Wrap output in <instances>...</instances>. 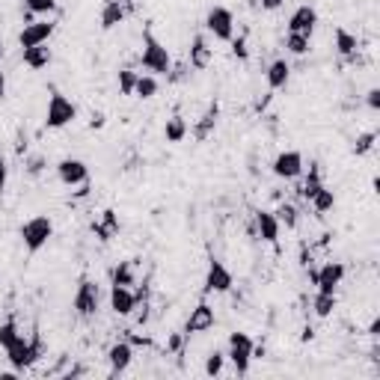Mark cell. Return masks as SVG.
<instances>
[{"label": "cell", "mask_w": 380, "mask_h": 380, "mask_svg": "<svg viewBox=\"0 0 380 380\" xmlns=\"http://www.w3.org/2000/svg\"><path fill=\"white\" fill-rule=\"evenodd\" d=\"M140 63L149 75H167L169 68H173V57L164 48V42L158 39L152 30H143V54H140Z\"/></svg>", "instance_id": "obj_1"}, {"label": "cell", "mask_w": 380, "mask_h": 380, "mask_svg": "<svg viewBox=\"0 0 380 380\" xmlns=\"http://www.w3.org/2000/svg\"><path fill=\"white\" fill-rule=\"evenodd\" d=\"M42 351H45V345H42V339L39 336H33V339L18 336L15 345L6 351V359H9V365H12L15 372H24V368H30L39 357H42Z\"/></svg>", "instance_id": "obj_2"}, {"label": "cell", "mask_w": 380, "mask_h": 380, "mask_svg": "<svg viewBox=\"0 0 380 380\" xmlns=\"http://www.w3.org/2000/svg\"><path fill=\"white\" fill-rule=\"evenodd\" d=\"M51 238H54V223H51V217H45V214L30 217L21 226V241L27 247V253H39Z\"/></svg>", "instance_id": "obj_3"}, {"label": "cell", "mask_w": 380, "mask_h": 380, "mask_svg": "<svg viewBox=\"0 0 380 380\" xmlns=\"http://www.w3.org/2000/svg\"><path fill=\"white\" fill-rule=\"evenodd\" d=\"M77 119V107L68 102L63 93H54L51 102H48V110H45V128H51V131H59V128L72 125Z\"/></svg>", "instance_id": "obj_4"}, {"label": "cell", "mask_w": 380, "mask_h": 380, "mask_svg": "<svg viewBox=\"0 0 380 380\" xmlns=\"http://www.w3.org/2000/svg\"><path fill=\"white\" fill-rule=\"evenodd\" d=\"M229 359L235 365V374L238 377H247L249 372V363H253V339L247 333H232L229 336Z\"/></svg>", "instance_id": "obj_5"}, {"label": "cell", "mask_w": 380, "mask_h": 380, "mask_svg": "<svg viewBox=\"0 0 380 380\" xmlns=\"http://www.w3.org/2000/svg\"><path fill=\"white\" fill-rule=\"evenodd\" d=\"M205 30L214 39H220V42H232V39H235V15H232V9H226V6L208 9Z\"/></svg>", "instance_id": "obj_6"}, {"label": "cell", "mask_w": 380, "mask_h": 380, "mask_svg": "<svg viewBox=\"0 0 380 380\" xmlns=\"http://www.w3.org/2000/svg\"><path fill=\"white\" fill-rule=\"evenodd\" d=\"M232 285H235L232 271H229V267L220 262V258H211V265H208V274H205V294H226Z\"/></svg>", "instance_id": "obj_7"}, {"label": "cell", "mask_w": 380, "mask_h": 380, "mask_svg": "<svg viewBox=\"0 0 380 380\" xmlns=\"http://www.w3.org/2000/svg\"><path fill=\"white\" fill-rule=\"evenodd\" d=\"M57 178L66 187L84 184V182H89V167L81 161V158H63V161L57 164Z\"/></svg>", "instance_id": "obj_8"}, {"label": "cell", "mask_w": 380, "mask_h": 380, "mask_svg": "<svg viewBox=\"0 0 380 380\" xmlns=\"http://www.w3.org/2000/svg\"><path fill=\"white\" fill-rule=\"evenodd\" d=\"M274 175L276 178H285V182H292V178H297L300 173H303V155L297 152V149H288V152H279L274 158Z\"/></svg>", "instance_id": "obj_9"}, {"label": "cell", "mask_w": 380, "mask_h": 380, "mask_svg": "<svg viewBox=\"0 0 380 380\" xmlns=\"http://www.w3.org/2000/svg\"><path fill=\"white\" fill-rule=\"evenodd\" d=\"M345 279V265L342 262H327L321 271H312V283L318 285V292H330L336 294V288Z\"/></svg>", "instance_id": "obj_10"}, {"label": "cell", "mask_w": 380, "mask_h": 380, "mask_svg": "<svg viewBox=\"0 0 380 380\" xmlns=\"http://www.w3.org/2000/svg\"><path fill=\"white\" fill-rule=\"evenodd\" d=\"M75 309L77 315H95L98 309V285L93 283V279H81V285H77V294H75Z\"/></svg>", "instance_id": "obj_11"}, {"label": "cell", "mask_w": 380, "mask_h": 380, "mask_svg": "<svg viewBox=\"0 0 380 380\" xmlns=\"http://www.w3.org/2000/svg\"><path fill=\"white\" fill-rule=\"evenodd\" d=\"M315 24H318V12H315V6H297L292 18H288V33H303V36H312L315 33Z\"/></svg>", "instance_id": "obj_12"}, {"label": "cell", "mask_w": 380, "mask_h": 380, "mask_svg": "<svg viewBox=\"0 0 380 380\" xmlns=\"http://www.w3.org/2000/svg\"><path fill=\"white\" fill-rule=\"evenodd\" d=\"M107 363H110V374H122L128 372V365L134 363V345L131 342H116V345H110V351H107Z\"/></svg>", "instance_id": "obj_13"}, {"label": "cell", "mask_w": 380, "mask_h": 380, "mask_svg": "<svg viewBox=\"0 0 380 380\" xmlns=\"http://www.w3.org/2000/svg\"><path fill=\"white\" fill-rule=\"evenodd\" d=\"M54 33V24L51 21H30L21 33H18V45L21 48H33V45H45Z\"/></svg>", "instance_id": "obj_14"}, {"label": "cell", "mask_w": 380, "mask_h": 380, "mask_svg": "<svg viewBox=\"0 0 380 380\" xmlns=\"http://www.w3.org/2000/svg\"><path fill=\"white\" fill-rule=\"evenodd\" d=\"M137 294L131 292L128 285H110V309H113L116 315H122V318H128L137 309Z\"/></svg>", "instance_id": "obj_15"}, {"label": "cell", "mask_w": 380, "mask_h": 380, "mask_svg": "<svg viewBox=\"0 0 380 380\" xmlns=\"http://www.w3.org/2000/svg\"><path fill=\"white\" fill-rule=\"evenodd\" d=\"M214 321H217V315H214V309L205 303H199L193 312H190V318H187V324H184V336H193V333H205V330H211L214 327Z\"/></svg>", "instance_id": "obj_16"}, {"label": "cell", "mask_w": 380, "mask_h": 380, "mask_svg": "<svg viewBox=\"0 0 380 380\" xmlns=\"http://www.w3.org/2000/svg\"><path fill=\"white\" fill-rule=\"evenodd\" d=\"M256 229H258V238L262 241H267V244H276L279 241V220H276V214L274 211H256Z\"/></svg>", "instance_id": "obj_17"}, {"label": "cell", "mask_w": 380, "mask_h": 380, "mask_svg": "<svg viewBox=\"0 0 380 380\" xmlns=\"http://www.w3.org/2000/svg\"><path fill=\"white\" fill-rule=\"evenodd\" d=\"M93 232H95V238H98L102 244L113 241V238L119 235V217H116L113 208L102 211V220H95V223H93Z\"/></svg>", "instance_id": "obj_18"}, {"label": "cell", "mask_w": 380, "mask_h": 380, "mask_svg": "<svg viewBox=\"0 0 380 380\" xmlns=\"http://www.w3.org/2000/svg\"><path fill=\"white\" fill-rule=\"evenodd\" d=\"M208 66H211V48H208L205 36L199 33V36H193V42H190V68L202 72Z\"/></svg>", "instance_id": "obj_19"}, {"label": "cell", "mask_w": 380, "mask_h": 380, "mask_svg": "<svg viewBox=\"0 0 380 380\" xmlns=\"http://www.w3.org/2000/svg\"><path fill=\"white\" fill-rule=\"evenodd\" d=\"M125 15H128V9L122 0H107L104 9H102V30H113L125 21Z\"/></svg>", "instance_id": "obj_20"}, {"label": "cell", "mask_w": 380, "mask_h": 380, "mask_svg": "<svg viewBox=\"0 0 380 380\" xmlns=\"http://www.w3.org/2000/svg\"><path fill=\"white\" fill-rule=\"evenodd\" d=\"M21 59L27 68H48L51 63V48L45 45H33V48H21Z\"/></svg>", "instance_id": "obj_21"}, {"label": "cell", "mask_w": 380, "mask_h": 380, "mask_svg": "<svg viewBox=\"0 0 380 380\" xmlns=\"http://www.w3.org/2000/svg\"><path fill=\"white\" fill-rule=\"evenodd\" d=\"M265 77H267V86L271 89H283L288 84V77H292V66H288L285 59H274V63L267 66Z\"/></svg>", "instance_id": "obj_22"}, {"label": "cell", "mask_w": 380, "mask_h": 380, "mask_svg": "<svg viewBox=\"0 0 380 380\" xmlns=\"http://www.w3.org/2000/svg\"><path fill=\"white\" fill-rule=\"evenodd\" d=\"M336 51L342 54L345 59H357V51H359V42L354 33H348L345 27H336Z\"/></svg>", "instance_id": "obj_23"}, {"label": "cell", "mask_w": 380, "mask_h": 380, "mask_svg": "<svg viewBox=\"0 0 380 380\" xmlns=\"http://www.w3.org/2000/svg\"><path fill=\"white\" fill-rule=\"evenodd\" d=\"M190 134V128L184 122V116H169L167 119V125H164V137H167V143H182V140Z\"/></svg>", "instance_id": "obj_24"}, {"label": "cell", "mask_w": 380, "mask_h": 380, "mask_svg": "<svg viewBox=\"0 0 380 380\" xmlns=\"http://www.w3.org/2000/svg\"><path fill=\"white\" fill-rule=\"evenodd\" d=\"M217 113H220L217 104H211V107H208V113L193 125V137L196 140H208V137H211V131L217 128Z\"/></svg>", "instance_id": "obj_25"}, {"label": "cell", "mask_w": 380, "mask_h": 380, "mask_svg": "<svg viewBox=\"0 0 380 380\" xmlns=\"http://www.w3.org/2000/svg\"><path fill=\"white\" fill-rule=\"evenodd\" d=\"M321 187H324V182H321V169H318V164H312V167H309V175H306L303 187H300V196H303L306 202H309V199H312Z\"/></svg>", "instance_id": "obj_26"}, {"label": "cell", "mask_w": 380, "mask_h": 380, "mask_svg": "<svg viewBox=\"0 0 380 380\" xmlns=\"http://www.w3.org/2000/svg\"><path fill=\"white\" fill-rule=\"evenodd\" d=\"M285 48H288V54H294V57H306L309 48H312V36L288 33V36H285Z\"/></svg>", "instance_id": "obj_27"}, {"label": "cell", "mask_w": 380, "mask_h": 380, "mask_svg": "<svg viewBox=\"0 0 380 380\" xmlns=\"http://www.w3.org/2000/svg\"><path fill=\"white\" fill-rule=\"evenodd\" d=\"M312 309H315L318 318H330V315H333V309H336V294L318 292V294L312 297Z\"/></svg>", "instance_id": "obj_28"}, {"label": "cell", "mask_w": 380, "mask_h": 380, "mask_svg": "<svg viewBox=\"0 0 380 380\" xmlns=\"http://www.w3.org/2000/svg\"><path fill=\"white\" fill-rule=\"evenodd\" d=\"M309 202H312L315 214H327V211H333V205H336V193L330 187H321L312 199H309Z\"/></svg>", "instance_id": "obj_29"}, {"label": "cell", "mask_w": 380, "mask_h": 380, "mask_svg": "<svg viewBox=\"0 0 380 380\" xmlns=\"http://www.w3.org/2000/svg\"><path fill=\"white\" fill-rule=\"evenodd\" d=\"M134 95L137 98H155L158 95V77L155 75H137V86H134Z\"/></svg>", "instance_id": "obj_30"}, {"label": "cell", "mask_w": 380, "mask_h": 380, "mask_svg": "<svg viewBox=\"0 0 380 380\" xmlns=\"http://www.w3.org/2000/svg\"><path fill=\"white\" fill-rule=\"evenodd\" d=\"M276 220H279V226H285V229H297V220H300V214H297V208L292 205V202H279V208H276Z\"/></svg>", "instance_id": "obj_31"}, {"label": "cell", "mask_w": 380, "mask_h": 380, "mask_svg": "<svg viewBox=\"0 0 380 380\" xmlns=\"http://www.w3.org/2000/svg\"><path fill=\"white\" fill-rule=\"evenodd\" d=\"M134 283H137V276H134L131 262H119L113 267V285H128V288H131Z\"/></svg>", "instance_id": "obj_32"}, {"label": "cell", "mask_w": 380, "mask_h": 380, "mask_svg": "<svg viewBox=\"0 0 380 380\" xmlns=\"http://www.w3.org/2000/svg\"><path fill=\"white\" fill-rule=\"evenodd\" d=\"M18 336H21V333H18V324L15 321H3V324H0V348H3V351H9V348L15 345Z\"/></svg>", "instance_id": "obj_33"}, {"label": "cell", "mask_w": 380, "mask_h": 380, "mask_svg": "<svg viewBox=\"0 0 380 380\" xmlns=\"http://www.w3.org/2000/svg\"><path fill=\"white\" fill-rule=\"evenodd\" d=\"M119 93L122 95H134V86H137V72L134 68H119Z\"/></svg>", "instance_id": "obj_34"}, {"label": "cell", "mask_w": 380, "mask_h": 380, "mask_svg": "<svg viewBox=\"0 0 380 380\" xmlns=\"http://www.w3.org/2000/svg\"><path fill=\"white\" fill-rule=\"evenodd\" d=\"M223 363H226V354L223 351H211V354L205 357V374L208 377L223 374Z\"/></svg>", "instance_id": "obj_35"}, {"label": "cell", "mask_w": 380, "mask_h": 380, "mask_svg": "<svg viewBox=\"0 0 380 380\" xmlns=\"http://www.w3.org/2000/svg\"><path fill=\"white\" fill-rule=\"evenodd\" d=\"M374 140H377V134H374V131L359 134V137H357V143H354V155H357V158L368 155V152H372V149H374Z\"/></svg>", "instance_id": "obj_36"}, {"label": "cell", "mask_w": 380, "mask_h": 380, "mask_svg": "<svg viewBox=\"0 0 380 380\" xmlns=\"http://www.w3.org/2000/svg\"><path fill=\"white\" fill-rule=\"evenodd\" d=\"M24 6L33 15H51L57 9V0H24Z\"/></svg>", "instance_id": "obj_37"}, {"label": "cell", "mask_w": 380, "mask_h": 380, "mask_svg": "<svg viewBox=\"0 0 380 380\" xmlns=\"http://www.w3.org/2000/svg\"><path fill=\"white\" fill-rule=\"evenodd\" d=\"M187 75H190V72H187V63H178V66H173V68L167 72V81H169V84H182Z\"/></svg>", "instance_id": "obj_38"}, {"label": "cell", "mask_w": 380, "mask_h": 380, "mask_svg": "<svg viewBox=\"0 0 380 380\" xmlns=\"http://www.w3.org/2000/svg\"><path fill=\"white\" fill-rule=\"evenodd\" d=\"M232 54H235L238 59H247V57H249V51H247V39H244V36L232 39Z\"/></svg>", "instance_id": "obj_39"}, {"label": "cell", "mask_w": 380, "mask_h": 380, "mask_svg": "<svg viewBox=\"0 0 380 380\" xmlns=\"http://www.w3.org/2000/svg\"><path fill=\"white\" fill-rule=\"evenodd\" d=\"M42 169H45V158H42V155H33V158L27 161V173H30V175H39Z\"/></svg>", "instance_id": "obj_40"}, {"label": "cell", "mask_w": 380, "mask_h": 380, "mask_svg": "<svg viewBox=\"0 0 380 380\" xmlns=\"http://www.w3.org/2000/svg\"><path fill=\"white\" fill-rule=\"evenodd\" d=\"M104 125H107V116L102 113V110H93V116H89V128L98 131V128H104Z\"/></svg>", "instance_id": "obj_41"}, {"label": "cell", "mask_w": 380, "mask_h": 380, "mask_svg": "<svg viewBox=\"0 0 380 380\" xmlns=\"http://www.w3.org/2000/svg\"><path fill=\"white\" fill-rule=\"evenodd\" d=\"M365 104L372 107V110H380V89H368V95H365Z\"/></svg>", "instance_id": "obj_42"}, {"label": "cell", "mask_w": 380, "mask_h": 380, "mask_svg": "<svg viewBox=\"0 0 380 380\" xmlns=\"http://www.w3.org/2000/svg\"><path fill=\"white\" fill-rule=\"evenodd\" d=\"M283 3H285V0H258V6L267 9V12H274V9H279Z\"/></svg>", "instance_id": "obj_43"}, {"label": "cell", "mask_w": 380, "mask_h": 380, "mask_svg": "<svg viewBox=\"0 0 380 380\" xmlns=\"http://www.w3.org/2000/svg\"><path fill=\"white\" fill-rule=\"evenodd\" d=\"M6 175H9V167H6L3 158H0V190L6 187Z\"/></svg>", "instance_id": "obj_44"}, {"label": "cell", "mask_w": 380, "mask_h": 380, "mask_svg": "<svg viewBox=\"0 0 380 380\" xmlns=\"http://www.w3.org/2000/svg\"><path fill=\"white\" fill-rule=\"evenodd\" d=\"M368 336H374V339L380 336V318H374V321L368 324Z\"/></svg>", "instance_id": "obj_45"}, {"label": "cell", "mask_w": 380, "mask_h": 380, "mask_svg": "<svg viewBox=\"0 0 380 380\" xmlns=\"http://www.w3.org/2000/svg\"><path fill=\"white\" fill-rule=\"evenodd\" d=\"M178 348H182V336H173L169 339V351H178Z\"/></svg>", "instance_id": "obj_46"}, {"label": "cell", "mask_w": 380, "mask_h": 380, "mask_svg": "<svg viewBox=\"0 0 380 380\" xmlns=\"http://www.w3.org/2000/svg\"><path fill=\"white\" fill-rule=\"evenodd\" d=\"M0 98H6V75L0 72Z\"/></svg>", "instance_id": "obj_47"}, {"label": "cell", "mask_w": 380, "mask_h": 380, "mask_svg": "<svg viewBox=\"0 0 380 380\" xmlns=\"http://www.w3.org/2000/svg\"><path fill=\"white\" fill-rule=\"evenodd\" d=\"M6 57V51H3V45H0V59H3Z\"/></svg>", "instance_id": "obj_48"}]
</instances>
